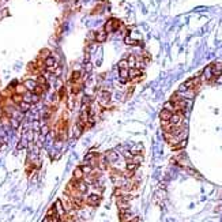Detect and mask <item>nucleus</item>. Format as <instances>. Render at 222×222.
I'll return each mask as SVG.
<instances>
[{
    "label": "nucleus",
    "mask_w": 222,
    "mask_h": 222,
    "mask_svg": "<svg viewBox=\"0 0 222 222\" xmlns=\"http://www.w3.org/2000/svg\"><path fill=\"white\" fill-rule=\"evenodd\" d=\"M124 42H126L127 45H136L138 44V41L136 40H134V38H131V37L127 36L126 38H124Z\"/></svg>",
    "instance_id": "25"
},
{
    "label": "nucleus",
    "mask_w": 222,
    "mask_h": 222,
    "mask_svg": "<svg viewBox=\"0 0 222 222\" xmlns=\"http://www.w3.org/2000/svg\"><path fill=\"white\" fill-rule=\"evenodd\" d=\"M36 82H37V85L42 86V87L45 89V91L49 89V85H48V81H47V78H45V75H38L36 79Z\"/></svg>",
    "instance_id": "9"
},
{
    "label": "nucleus",
    "mask_w": 222,
    "mask_h": 222,
    "mask_svg": "<svg viewBox=\"0 0 222 222\" xmlns=\"http://www.w3.org/2000/svg\"><path fill=\"white\" fill-rule=\"evenodd\" d=\"M214 78V74H213V64L207 66L203 71V79H206V81H211Z\"/></svg>",
    "instance_id": "8"
},
{
    "label": "nucleus",
    "mask_w": 222,
    "mask_h": 222,
    "mask_svg": "<svg viewBox=\"0 0 222 222\" xmlns=\"http://www.w3.org/2000/svg\"><path fill=\"white\" fill-rule=\"evenodd\" d=\"M48 56H51V52L48 51V49H44V51L40 53V57H42V59H47Z\"/></svg>",
    "instance_id": "27"
},
{
    "label": "nucleus",
    "mask_w": 222,
    "mask_h": 222,
    "mask_svg": "<svg viewBox=\"0 0 222 222\" xmlns=\"http://www.w3.org/2000/svg\"><path fill=\"white\" fill-rule=\"evenodd\" d=\"M100 202H101V196L98 194H93L86 199V203H87L89 206H98Z\"/></svg>",
    "instance_id": "6"
},
{
    "label": "nucleus",
    "mask_w": 222,
    "mask_h": 222,
    "mask_svg": "<svg viewBox=\"0 0 222 222\" xmlns=\"http://www.w3.org/2000/svg\"><path fill=\"white\" fill-rule=\"evenodd\" d=\"M139 166V165H136V164H135L134 162V161H128V162H127V170H128V172H135V169H136Z\"/></svg>",
    "instance_id": "18"
},
{
    "label": "nucleus",
    "mask_w": 222,
    "mask_h": 222,
    "mask_svg": "<svg viewBox=\"0 0 222 222\" xmlns=\"http://www.w3.org/2000/svg\"><path fill=\"white\" fill-rule=\"evenodd\" d=\"M119 68H130V67H128V62H127L126 59L120 60V62H119Z\"/></svg>",
    "instance_id": "26"
},
{
    "label": "nucleus",
    "mask_w": 222,
    "mask_h": 222,
    "mask_svg": "<svg viewBox=\"0 0 222 222\" xmlns=\"http://www.w3.org/2000/svg\"><path fill=\"white\" fill-rule=\"evenodd\" d=\"M53 221H55V218L53 217H49V215H47L42 220V222H53Z\"/></svg>",
    "instance_id": "31"
},
{
    "label": "nucleus",
    "mask_w": 222,
    "mask_h": 222,
    "mask_svg": "<svg viewBox=\"0 0 222 222\" xmlns=\"http://www.w3.org/2000/svg\"><path fill=\"white\" fill-rule=\"evenodd\" d=\"M30 105L32 104H27V102H23V101H22L21 104H18V109H19L22 113H25V112H27L30 109Z\"/></svg>",
    "instance_id": "15"
},
{
    "label": "nucleus",
    "mask_w": 222,
    "mask_h": 222,
    "mask_svg": "<svg viewBox=\"0 0 222 222\" xmlns=\"http://www.w3.org/2000/svg\"><path fill=\"white\" fill-rule=\"evenodd\" d=\"M11 101L14 102V105H18L23 101V96H22V94H18V93H12L11 94Z\"/></svg>",
    "instance_id": "13"
},
{
    "label": "nucleus",
    "mask_w": 222,
    "mask_h": 222,
    "mask_svg": "<svg viewBox=\"0 0 222 222\" xmlns=\"http://www.w3.org/2000/svg\"><path fill=\"white\" fill-rule=\"evenodd\" d=\"M130 68H120V72H119V76H120V82L121 83H126V82L130 81V72H128Z\"/></svg>",
    "instance_id": "7"
},
{
    "label": "nucleus",
    "mask_w": 222,
    "mask_h": 222,
    "mask_svg": "<svg viewBox=\"0 0 222 222\" xmlns=\"http://www.w3.org/2000/svg\"><path fill=\"white\" fill-rule=\"evenodd\" d=\"M127 62H128V67H131V68H134L135 64H136V57H135L134 55H131V56H128Z\"/></svg>",
    "instance_id": "22"
},
{
    "label": "nucleus",
    "mask_w": 222,
    "mask_h": 222,
    "mask_svg": "<svg viewBox=\"0 0 222 222\" xmlns=\"http://www.w3.org/2000/svg\"><path fill=\"white\" fill-rule=\"evenodd\" d=\"M44 66L47 70H53L57 67V62H56V59L53 56H48L47 59H44Z\"/></svg>",
    "instance_id": "3"
},
{
    "label": "nucleus",
    "mask_w": 222,
    "mask_h": 222,
    "mask_svg": "<svg viewBox=\"0 0 222 222\" xmlns=\"http://www.w3.org/2000/svg\"><path fill=\"white\" fill-rule=\"evenodd\" d=\"M68 108H70V109H72V108H74V101L68 100Z\"/></svg>",
    "instance_id": "32"
},
{
    "label": "nucleus",
    "mask_w": 222,
    "mask_h": 222,
    "mask_svg": "<svg viewBox=\"0 0 222 222\" xmlns=\"http://www.w3.org/2000/svg\"><path fill=\"white\" fill-rule=\"evenodd\" d=\"M83 172H82V168H76V169H75V170H74V179L75 180H82V179H83Z\"/></svg>",
    "instance_id": "16"
},
{
    "label": "nucleus",
    "mask_w": 222,
    "mask_h": 222,
    "mask_svg": "<svg viewBox=\"0 0 222 222\" xmlns=\"http://www.w3.org/2000/svg\"><path fill=\"white\" fill-rule=\"evenodd\" d=\"M106 36H108V33L105 32V30H100V32L96 33V37H94V40H96L97 42H104V41L106 40Z\"/></svg>",
    "instance_id": "10"
},
{
    "label": "nucleus",
    "mask_w": 222,
    "mask_h": 222,
    "mask_svg": "<svg viewBox=\"0 0 222 222\" xmlns=\"http://www.w3.org/2000/svg\"><path fill=\"white\" fill-rule=\"evenodd\" d=\"M81 168H82V172H83V175H90V173L93 172V166H91V165L85 164L83 166H81Z\"/></svg>",
    "instance_id": "21"
},
{
    "label": "nucleus",
    "mask_w": 222,
    "mask_h": 222,
    "mask_svg": "<svg viewBox=\"0 0 222 222\" xmlns=\"http://www.w3.org/2000/svg\"><path fill=\"white\" fill-rule=\"evenodd\" d=\"M38 101H40V96L33 93L32 94V104H36V102H38Z\"/></svg>",
    "instance_id": "29"
},
{
    "label": "nucleus",
    "mask_w": 222,
    "mask_h": 222,
    "mask_svg": "<svg viewBox=\"0 0 222 222\" xmlns=\"http://www.w3.org/2000/svg\"><path fill=\"white\" fill-rule=\"evenodd\" d=\"M81 76H82V74L79 72V71H74L72 75H71V82L75 83V82H78L79 79H81Z\"/></svg>",
    "instance_id": "20"
},
{
    "label": "nucleus",
    "mask_w": 222,
    "mask_h": 222,
    "mask_svg": "<svg viewBox=\"0 0 222 222\" xmlns=\"http://www.w3.org/2000/svg\"><path fill=\"white\" fill-rule=\"evenodd\" d=\"M53 207H55V210H56V214H57V215L59 217H64L66 215V209H64V206H63V202L62 200H56L55 202V206H53Z\"/></svg>",
    "instance_id": "5"
},
{
    "label": "nucleus",
    "mask_w": 222,
    "mask_h": 222,
    "mask_svg": "<svg viewBox=\"0 0 222 222\" xmlns=\"http://www.w3.org/2000/svg\"><path fill=\"white\" fill-rule=\"evenodd\" d=\"M32 91H26L25 94H22L23 96V102H27V104H32Z\"/></svg>",
    "instance_id": "23"
},
{
    "label": "nucleus",
    "mask_w": 222,
    "mask_h": 222,
    "mask_svg": "<svg viewBox=\"0 0 222 222\" xmlns=\"http://www.w3.org/2000/svg\"><path fill=\"white\" fill-rule=\"evenodd\" d=\"M26 91H27V89L25 87L23 83H17L14 87V93H18V94H25Z\"/></svg>",
    "instance_id": "14"
},
{
    "label": "nucleus",
    "mask_w": 222,
    "mask_h": 222,
    "mask_svg": "<svg viewBox=\"0 0 222 222\" xmlns=\"http://www.w3.org/2000/svg\"><path fill=\"white\" fill-rule=\"evenodd\" d=\"M66 87L64 86H62V87H59V91H57V98L59 100H64L66 98Z\"/></svg>",
    "instance_id": "19"
},
{
    "label": "nucleus",
    "mask_w": 222,
    "mask_h": 222,
    "mask_svg": "<svg viewBox=\"0 0 222 222\" xmlns=\"http://www.w3.org/2000/svg\"><path fill=\"white\" fill-rule=\"evenodd\" d=\"M119 26H120V22L116 21V19H113V18H111V19H108V22L105 23L104 30H105L106 33H112V32H115V30H117Z\"/></svg>",
    "instance_id": "1"
},
{
    "label": "nucleus",
    "mask_w": 222,
    "mask_h": 222,
    "mask_svg": "<svg viewBox=\"0 0 222 222\" xmlns=\"http://www.w3.org/2000/svg\"><path fill=\"white\" fill-rule=\"evenodd\" d=\"M172 115H173V112L168 111V109H162V111H161V113H160V117H161L162 121H169L170 117H172Z\"/></svg>",
    "instance_id": "11"
},
{
    "label": "nucleus",
    "mask_w": 222,
    "mask_h": 222,
    "mask_svg": "<svg viewBox=\"0 0 222 222\" xmlns=\"http://www.w3.org/2000/svg\"><path fill=\"white\" fill-rule=\"evenodd\" d=\"M105 158H106V161H116L117 160V154L115 151H108L105 154Z\"/></svg>",
    "instance_id": "17"
},
{
    "label": "nucleus",
    "mask_w": 222,
    "mask_h": 222,
    "mask_svg": "<svg viewBox=\"0 0 222 222\" xmlns=\"http://www.w3.org/2000/svg\"><path fill=\"white\" fill-rule=\"evenodd\" d=\"M44 91H45V89L42 87V86H40V85H37V86H36V89H34V90H33V91H32V93H34V94H38V96L41 97V96H42V94H44Z\"/></svg>",
    "instance_id": "24"
},
{
    "label": "nucleus",
    "mask_w": 222,
    "mask_h": 222,
    "mask_svg": "<svg viewBox=\"0 0 222 222\" xmlns=\"http://www.w3.org/2000/svg\"><path fill=\"white\" fill-rule=\"evenodd\" d=\"M109 101H111V93L109 91H105V90H102L100 94H98V102L100 105H102V106H105Z\"/></svg>",
    "instance_id": "2"
},
{
    "label": "nucleus",
    "mask_w": 222,
    "mask_h": 222,
    "mask_svg": "<svg viewBox=\"0 0 222 222\" xmlns=\"http://www.w3.org/2000/svg\"><path fill=\"white\" fill-rule=\"evenodd\" d=\"M23 85H25V87L27 89V91H33L37 86V82L33 81V79H26V81L23 82Z\"/></svg>",
    "instance_id": "12"
},
{
    "label": "nucleus",
    "mask_w": 222,
    "mask_h": 222,
    "mask_svg": "<svg viewBox=\"0 0 222 222\" xmlns=\"http://www.w3.org/2000/svg\"><path fill=\"white\" fill-rule=\"evenodd\" d=\"M48 132H49V126H42V128H41V134L47 135Z\"/></svg>",
    "instance_id": "30"
},
{
    "label": "nucleus",
    "mask_w": 222,
    "mask_h": 222,
    "mask_svg": "<svg viewBox=\"0 0 222 222\" xmlns=\"http://www.w3.org/2000/svg\"><path fill=\"white\" fill-rule=\"evenodd\" d=\"M60 71H62V70H60V68H57V70H56V71H55V75H57V76H59V75H60V74H62V72H60Z\"/></svg>",
    "instance_id": "33"
},
{
    "label": "nucleus",
    "mask_w": 222,
    "mask_h": 222,
    "mask_svg": "<svg viewBox=\"0 0 222 222\" xmlns=\"http://www.w3.org/2000/svg\"><path fill=\"white\" fill-rule=\"evenodd\" d=\"M85 70H86V72H91V70H93V64L90 62H86V66H85Z\"/></svg>",
    "instance_id": "28"
},
{
    "label": "nucleus",
    "mask_w": 222,
    "mask_h": 222,
    "mask_svg": "<svg viewBox=\"0 0 222 222\" xmlns=\"http://www.w3.org/2000/svg\"><path fill=\"white\" fill-rule=\"evenodd\" d=\"M128 72H130V79H131V81H134V82H136V81H139V79L142 78V70L136 68V67L130 68Z\"/></svg>",
    "instance_id": "4"
}]
</instances>
